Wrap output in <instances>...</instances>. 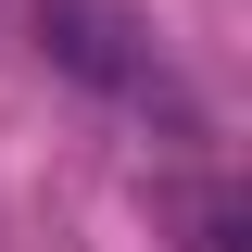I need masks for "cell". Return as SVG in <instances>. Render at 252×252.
Returning a JSON list of instances; mask_svg holds the SVG:
<instances>
[{"label":"cell","instance_id":"cell-1","mask_svg":"<svg viewBox=\"0 0 252 252\" xmlns=\"http://www.w3.org/2000/svg\"><path fill=\"white\" fill-rule=\"evenodd\" d=\"M51 51L76 63V76H101V89H152V63L126 51V26L101 13V0H51Z\"/></svg>","mask_w":252,"mask_h":252},{"label":"cell","instance_id":"cell-2","mask_svg":"<svg viewBox=\"0 0 252 252\" xmlns=\"http://www.w3.org/2000/svg\"><path fill=\"white\" fill-rule=\"evenodd\" d=\"M202 252H240V202H202Z\"/></svg>","mask_w":252,"mask_h":252}]
</instances>
